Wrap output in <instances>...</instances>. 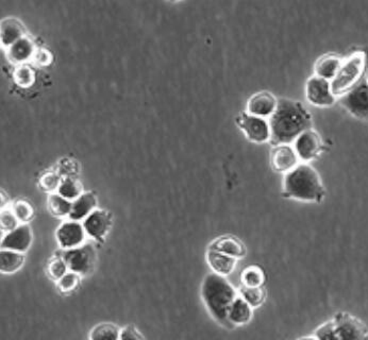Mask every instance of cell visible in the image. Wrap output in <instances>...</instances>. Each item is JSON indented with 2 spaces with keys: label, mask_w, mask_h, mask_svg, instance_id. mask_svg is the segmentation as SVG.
Wrapping results in <instances>:
<instances>
[{
  "label": "cell",
  "mask_w": 368,
  "mask_h": 340,
  "mask_svg": "<svg viewBox=\"0 0 368 340\" xmlns=\"http://www.w3.org/2000/svg\"><path fill=\"white\" fill-rule=\"evenodd\" d=\"M270 127V142L277 145H290L296 138L311 129L312 116L306 108L291 99L278 101L275 113L268 119Z\"/></svg>",
  "instance_id": "cell-1"
},
{
  "label": "cell",
  "mask_w": 368,
  "mask_h": 340,
  "mask_svg": "<svg viewBox=\"0 0 368 340\" xmlns=\"http://www.w3.org/2000/svg\"><path fill=\"white\" fill-rule=\"evenodd\" d=\"M237 290L225 277L210 274L201 285V298L210 315L222 326L232 328L228 320L229 309L237 298Z\"/></svg>",
  "instance_id": "cell-2"
},
{
  "label": "cell",
  "mask_w": 368,
  "mask_h": 340,
  "mask_svg": "<svg viewBox=\"0 0 368 340\" xmlns=\"http://www.w3.org/2000/svg\"><path fill=\"white\" fill-rule=\"evenodd\" d=\"M283 192L287 198L307 202H320L324 197L320 175L307 164H298L293 170L285 173Z\"/></svg>",
  "instance_id": "cell-3"
},
{
  "label": "cell",
  "mask_w": 368,
  "mask_h": 340,
  "mask_svg": "<svg viewBox=\"0 0 368 340\" xmlns=\"http://www.w3.org/2000/svg\"><path fill=\"white\" fill-rule=\"evenodd\" d=\"M367 69V55L362 51L354 53L342 64L335 77L330 81L331 91L335 97H343L356 88Z\"/></svg>",
  "instance_id": "cell-4"
},
{
  "label": "cell",
  "mask_w": 368,
  "mask_h": 340,
  "mask_svg": "<svg viewBox=\"0 0 368 340\" xmlns=\"http://www.w3.org/2000/svg\"><path fill=\"white\" fill-rule=\"evenodd\" d=\"M68 269L79 276H88L94 269L96 252L92 244H83L77 248L65 250L62 254Z\"/></svg>",
  "instance_id": "cell-5"
},
{
  "label": "cell",
  "mask_w": 368,
  "mask_h": 340,
  "mask_svg": "<svg viewBox=\"0 0 368 340\" xmlns=\"http://www.w3.org/2000/svg\"><path fill=\"white\" fill-rule=\"evenodd\" d=\"M341 103L350 114L368 120V81L363 78L360 83L341 97Z\"/></svg>",
  "instance_id": "cell-6"
},
{
  "label": "cell",
  "mask_w": 368,
  "mask_h": 340,
  "mask_svg": "<svg viewBox=\"0 0 368 340\" xmlns=\"http://www.w3.org/2000/svg\"><path fill=\"white\" fill-rule=\"evenodd\" d=\"M237 123L251 142L263 144L270 140V123L266 118L243 113L237 117Z\"/></svg>",
  "instance_id": "cell-7"
},
{
  "label": "cell",
  "mask_w": 368,
  "mask_h": 340,
  "mask_svg": "<svg viewBox=\"0 0 368 340\" xmlns=\"http://www.w3.org/2000/svg\"><path fill=\"white\" fill-rule=\"evenodd\" d=\"M307 101L315 107L328 108L334 105L335 96L331 91L330 81L314 76L306 84Z\"/></svg>",
  "instance_id": "cell-8"
},
{
  "label": "cell",
  "mask_w": 368,
  "mask_h": 340,
  "mask_svg": "<svg viewBox=\"0 0 368 340\" xmlns=\"http://www.w3.org/2000/svg\"><path fill=\"white\" fill-rule=\"evenodd\" d=\"M334 326L339 340H368L367 326L348 314H339L335 318Z\"/></svg>",
  "instance_id": "cell-9"
},
{
  "label": "cell",
  "mask_w": 368,
  "mask_h": 340,
  "mask_svg": "<svg viewBox=\"0 0 368 340\" xmlns=\"http://www.w3.org/2000/svg\"><path fill=\"white\" fill-rule=\"evenodd\" d=\"M86 234L83 225L75 220L63 222L56 232V237L60 247L64 250L77 248L86 242Z\"/></svg>",
  "instance_id": "cell-10"
},
{
  "label": "cell",
  "mask_w": 368,
  "mask_h": 340,
  "mask_svg": "<svg viewBox=\"0 0 368 340\" xmlns=\"http://www.w3.org/2000/svg\"><path fill=\"white\" fill-rule=\"evenodd\" d=\"M86 234L96 240H103L112 227V216L105 210H95L82 222Z\"/></svg>",
  "instance_id": "cell-11"
},
{
  "label": "cell",
  "mask_w": 368,
  "mask_h": 340,
  "mask_svg": "<svg viewBox=\"0 0 368 340\" xmlns=\"http://www.w3.org/2000/svg\"><path fill=\"white\" fill-rule=\"evenodd\" d=\"M31 227L27 224L19 225L16 229L8 232L1 240L2 250L15 251V252L25 253L29 250L32 244Z\"/></svg>",
  "instance_id": "cell-12"
},
{
  "label": "cell",
  "mask_w": 368,
  "mask_h": 340,
  "mask_svg": "<svg viewBox=\"0 0 368 340\" xmlns=\"http://www.w3.org/2000/svg\"><path fill=\"white\" fill-rule=\"evenodd\" d=\"M295 149L298 158L302 161L307 162L317 157L322 149V143L320 134L314 130L309 129L300 134L295 140Z\"/></svg>",
  "instance_id": "cell-13"
},
{
  "label": "cell",
  "mask_w": 368,
  "mask_h": 340,
  "mask_svg": "<svg viewBox=\"0 0 368 340\" xmlns=\"http://www.w3.org/2000/svg\"><path fill=\"white\" fill-rule=\"evenodd\" d=\"M278 107V101L270 92H259L252 95L247 103V113L255 116L270 117Z\"/></svg>",
  "instance_id": "cell-14"
},
{
  "label": "cell",
  "mask_w": 368,
  "mask_h": 340,
  "mask_svg": "<svg viewBox=\"0 0 368 340\" xmlns=\"http://www.w3.org/2000/svg\"><path fill=\"white\" fill-rule=\"evenodd\" d=\"M297 153L290 145H277L272 148L270 162L272 168L278 172H290L298 165Z\"/></svg>",
  "instance_id": "cell-15"
},
{
  "label": "cell",
  "mask_w": 368,
  "mask_h": 340,
  "mask_svg": "<svg viewBox=\"0 0 368 340\" xmlns=\"http://www.w3.org/2000/svg\"><path fill=\"white\" fill-rule=\"evenodd\" d=\"M207 262L210 268L213 270V274L225 277V278L232 274L237 266V259L228 257L220 251L212 250V249L208 250Z\"/></svg>",
  "instance_id": "cell-16"
},
{
  "label": "cell",
  "mask_w": 368,
  "mask_h": 340,
  "mask_svg": "<svg viewBox=\"0 0 368 340\" xmlns=\"http://www.w3.org/2000/svg\"><path fill=\"white\" fill-rule=\"evenodd\" d=\"M97 198L93 192H83L71 203L69 218L75 222L84 220L91 213L96 210Z\"/></svg>",
  "instance_id": "cell-17"
},
{
  "label": "cell",
  "mask_w": 368,
  "mask_h": 340,
  "mask_svg": "<svg viewBox=\"0 0 368 340\" xmlns=\"http://www.w3.org/2000/svg\"><path fill=\"white\" fill-rule=\"evenodd\" d=\"M36 51L38 49H36L34 41L28 36H24L23 38L8 47L6 53L12 62L21 65L25 64L30 58H34Z\"/></svg>",
  "instance_id": "cell-18"
},
{
  "label": "cell",
  "mask_w": 368,
  "mask_h": 340,
  "mask_svg": "<svg viewBox=\"0 0 368 340\" xmlns=\"http://www.w3.org/2000/svg\"><path fill=\"white\" fill-rule=\"evenodd\" d=\"M209 249L220 251V252L237 259H242L246 255V248L243 242H240L237 238L231 237V236H223V237L218 238L215 242H212Z\"/></svg>",
  "instance_id": "cell-19"
},
{
  "label": "cell",
  "mask_w": 368,
  "mask_h": 340,
  "mask_svg": "<svg viewBox=\"0 0 368 340\" xmlns=\"http://www.w3.org/2000/svg\"><path fill=\"white\" fill-rule=\"evenodd\" d=\"M343 61L337 56L326 55L322 56V58L316 61L315 66H314V71L317 77L322 78V79L332 80L337 75L339 69L341 68Z\"/></svg>",
  "instance_id": "cell-20"
},
{
  "label": "cell",
  "mask_w": 368,
  "mask_h": 340,
  "mask_svg": "<svg viewBox=\"0 0 368 340\" xmlns=\"http://www.w3.org/2000/svg\"><path fill=\"white\" fill-rule=\"evenodd\" d=\"M0 34L2 45L6 48L26 36L23 24L15 19H6L2 21Z\"/></svg>",
  "instance_id": "cell-21"
},
{
  "label": "cell",
  "mask_w": 368,
  "mask_h": 340,
  "mask_svg": "<svg viewBox=\"0 0 368 340\" xmlns=\"http://www.w3.org/2000/svg\"><path fill=\"white\" fill-rule=\"evenodd\" d=\"M251 318L252 307L241 296L237 297L229 309L228 320L231 326H244L250 321Z\"/></svg>",
  "instance_id": "cell-22"
},
{
  "label": "cell",
  "mask_w": 368,
  "mask_h": 340,
  "mask_svg": "<svg viewBox=\"0 0 368 340\" xmlns=\"http://www.w3.org/2000/svg\"><path fill=\"white\" fill-rule=\"evenodd\" d=\"M25 264L24 253L11 250H2L0 253V269L2 274H11L21 269Z\"/></svg>",
  "instance_id": "cell-23"
},
{
  "label": "cell",
  "mask_w": 368,
  "mask_h": 340,
  "mask_svg": "<svg viewBox=\"0 0 368 340\" xmlns=\"http://www.w3.org/2000/svg\"><path fill=\"white\" fill-rule=\"evenodd\" d=\"M121 331L116 324L110 322L97 324L90 333V340H120Z\"/></svg>",
  "instance_id": "cell-24"
},
{
  "label": "cell",
  "mask_w": 368,
  "mask_h": 340,
  "mask_svg": "<svg viewBox=\"0 0 368 340\" xmlns=\"http://www.w3.org/2000/svg\"><path fill=\"white\" fill-rule=\"evenodd\" d=\"M71 201L64 198L60 194H51L48 198L49 212L57 217H65L68 216L71 211Z\"/></svg>",
  "instance_id": "cell-25"
},
{
  "label": "cell",
  "mask_w": 368,
  "mask_h": 340,
  "mask_svg": "<svg viewBox=\"0 0 368 340\" xmlns=\"http://www.w3.org/2000/svg\"><path fill=\"white\" fill-rule=\"evenodd\" d=\"M264 281H265V276H264L263 270L257 266L247 267L242 272V282L246 287H262Z\"/></svg>",
  "instance_id": "cell-26"
},
{
  "label": "cell",
  "mask_w": 368,
  "mask_h": 340,
  "mask_svg": "<svg viewBox=\"0 0 368 340\" xmlns=\"http://www.w3.org/2000/svg\"><path fill=\"white\" fill-rule=\"evenodd\" d=\"M58 194L73 202L80 195L83 194V192H82V186L79 182L67 177V179L62 180L61 185L58 190Z\"/></svg>",
  "instance_id": "cell-27"
},
{
  "label": "cell",
  "mask_w": 368,
  "mask_h": 340,
  "mask_svg": "<svg viewBox=\"0 0 368 340\" xmlns=\"http://www.w3.org/2000/svg\"><path fill=\"white\" fill-rule=\"evenodd\" d=\"M241 297L250 305L251 307H257L262 305L265 300V290L263 287H246L241 289Z\"/></svg>",
  "instance_id": "cell-28"
},
{
  "label": "cell",
  "mask_w": 368,
  "mask_h": 340,
  "mask_svg": "<svg viewBox=\"0 0 368 340\" xmlns=\"http://www.w3.org/2000/svg\"><path fill=\"white\" fill-rule=\"evenodd\" d=\"M14 80L21 88H29L36 80L34 69L27 64L19 65L14 71Z\"/></svg>",
  "instance_id": "cell-29"
},
{
  "label": "cell",
  "mask_w": 368,
  "mask_h": 340,
  "mask_svg": "<svg viewBox=\"0 0 368 340\" xmlns=\"http://www.w3.org/2000/svg\"><path fill=\"white\" fill-rule=\"evenodd\" d=\"M12 210L17 220H19V222H21V224H27V222L34 217V209H32L30 203L26 202V201H16L14 205H13Z\"/></svg>",
  "instance_id": "cell-30"
},
{
  "label": "cell",
  "mask_w": 368,
  "mask_h": 340,
  "mask_svg": "<svg viewBox=\"0 0 368 340\" xmlns=\"http://www.w3.org/2000/svg\"><path fill=\"white\" fill-rule=\"evenodd\" d=\"M80 276L75 272H69L58 281V288L62 294H71L79 286Z\"/></svg>",
  "instance_id": "cell-31"
},
{
  "label": "cell",
  "mask_w": 368,
  "mask_h": 340,
  "mask_svg": "<svg viewBox=\"0 0 368 340\" xmlns=\"http://www.w3.org/2000/svg\"><path fill=\"white\" fill-rule=\"evenodd\" d=\"M68 266H67L66 262L64 261L63 257H57L51 262L48 266V274L51 279L53 280L59 281L60 279L63 278L65 274H67Z\"/></svg>",
  "instance_id": "cell-32"
},
{
  "label": "cell",
  "mask_w": 368,
  "mask_h": 340,
  "mask_svg": "<svg viewBox=\"0 0 368 340\" xmlns=\"http://www.w3.org/2000/svg\"><path fill=\"white\" fill-rule=\"evenodd\" d=\"M61 177L59 175L55 172H47L41 177V186L43 190L46 192H53L55 190H59L60 185H61Z\"/></svg>",
  "instance_id": "cell-33"
},
{
  "label": "cell",
  "mask_w": 368,
  "mask_h": 340,
  "mask_svg": "<svg viewBox=\"0 0 368 340\" xmlns=\"http://www.w3.org/2000/svg\"><path fill=\"white\" fill-rule=\"evenodd\" d=\"M315 336L317 340H339L334 322H328V324H324V326L318 328Z\"/></svg>",
  "instance_id": "cell-34"
},
{
  "label": "cell",
  "mask_w": 368,
  "mask_h": 340,
  "mask_svg": "<svg viewBox=\"0 0 368 340\" xmlns=\"http://www.w3.org/2000/svg\"><path fill=\"white\" fill-rule=\"evenodd\" d=\"M19 226V220L15 216L13 210H4L1 212V227L6 231L11 232Z\"/></svg>",
  "instance_id": "cell-35"
},
{
  "label": "cell",
  "mask_w": 368,
  "mask_h": 340,
  "mask_svg": "<svg viewBox=\"0 0 368 340\" xmlns=\"http://www.w3.org/2000/svg\"><path fill=\"white\" fill-rule=\"evenodd\" d=\"M120 340H145V337L136 326H127L121 331Z\"/></svg>",
  "instance_id": "cell-36"
},
{
  "label": "cell",
  "mask_w": 368,
  "mask_h": 340,
  "mask_svg": "<svg viewBox=\"0 0 368 340\" xmlns=\"http://www.w3.org/2000/svg\"><path fill=\"white\" fill-rule=\"evenodd\" d=\"M34 58L40 65H48L51 62V53L47 49H38Z\"/></svg>",
  "instance_id": "cell-37"
},
{
  "label": "cell",
  "mask_w": 368,
  "mask_h": 340,
  "mask_svg": "<svg viewBox=\"0 0 368 340\" xmlns=\"http://www.w3.org/2000/svg\"><path fill=\"white\" fill-rule=\"evenodd\" d=\"M298 340H317V339H316V337H315V339H314V337H305V339H298Z\"/></svg>",
  "instance_id": "cell-38"
},
{
  "label": "cell",
  "mask_w": 368,
  "mask_h": 340,
  "mask_svg": "<svg viewBox=\"0 0 368 340\" xmlns=\"http://www.w3.org/2000/svg\"><path fill=\"white\" fill-rule=\"evenodd\" d=\"M367 81H368V75H367Z\"/></svg>",
  "instance_id": "cell-39"
}]
</instances>
